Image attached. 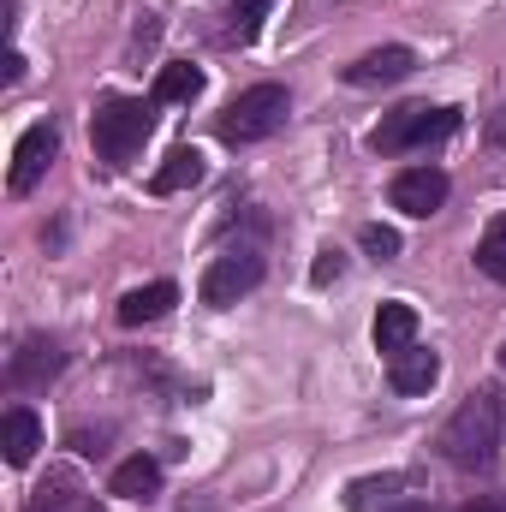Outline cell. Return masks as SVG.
I'll return each mask as SVG.
<instances>
[{"instance_id":"17","label":"cell","mask_w":506,"mask_h":512,"mask_svg":"<svg viewBox=\"0 0 506 512\" xmlns=\"http://www.w3.org/2000/svg\"><path fill=\"white\" fill-rule=\"evenodd\" d=\"M203 96V72L197 66H185V60H173V66H161L155 72V108H167V102H197Z\"/></svg>"},{"instance_id":"15","label":"cell","mask_w":506,"mask_h":512,"mask_svg":"<svg viewBox=\"0 0 506 512\" xmlns=\"http://www.w3.org/2000/svg\"><path fill=\"white\" fill-rule=\"evenodd\" d=\"M197 179H203V155H197L191 143H179V149H173V155H167V161L155 167L149 191H155V197H173V191H191Z\"/></svg>"},{"instance_id":"8","label":"cell","mask_w":506,"mask_h":512,"mask_svg":"<svg viewBox=\"0 0 506 512\" xmlns=\"http://www.w3.org/2000/svg\"><path fill=\"white\" fill-rule=\"evenodd\" d=\"M60 370H66V352H60V340H48V334H30V340L12 352V364H6V382L18 387V393H30V387H48Z\"/></svg>"},{"instance_id":"25","label":"cell","mask_w":506,"mask_h":512,"mask_svg":"<svg viewBox=\"0 0 506 512\" xmlns=\"http://www.w3.org/2000/svg\"><path fill=\"white\" fill-rule=\"evenodd\" d=\"M459 512H506V507H495V501H477V507H459Z\"/></svg>"},{"instance_id":"23","label":"cell","mask_w":506,"mask_h":512,"mask_svg":"<svg viewBox=\"0 0 506 512\" xmlns=\"http://www.w3.org/2000/svg\"><path fill=\"white\" fill-rule=\"evenodd\" d=\"M0 78H6V84H18V78H24V54H18V48H6V66H0Z\"/></svg>"},{"instance_id":"18","label":"cell","mask_w":506,"mask_h":512,"mask_svg":"<svg viewBox=\"0 0 506 512\" xmlns=\"http://www.w3.org/2000/svg\"><path fill=\"white\" fill-rule=\"evenodd\" d=\"M405 483H411L405 471H381V477H358V483L346 489V507H352V512H370L376 501H387V495H399Z\"/></svg>"},{"instance_id":"7","label":"cell","mask_w":506,"mask_h":512,"mask_svg":"<svg viewBox=\"0 0 506 512\" xmlns=\"http://www.w3.org/2000/svg\"><path fill=\"white\" fill-rule=\"evenodd\" d=\"M447 191H453V179L441 173V167H405L399 179H393V209L399 215H411V221H429L441 203H447Z\"/></svg>"},{"instance_id":"19","label":"cell","mask_w":506,"mask_h":512,"mask_svg":"<svg viewBox=\"0 0 506 512\" xmlns=\"http://www.w3.org/2000/svg\"><path fill=\"white\" fill-rule=\"evenodd\" d=\"M477 268H483L489 280H501V286H506V215L483 233V239H477Z\"/></svg>"},{"instance_id":"20","label":"cell","mask_w":506,"mask_h":512,"mask_svg":"<svg viewBox=\"0 0 506 512\" xmlns=\"http://www.w3.org/2000/svg\"><path fill=\"white\" fill-rule=\"evenodd\" d=\"M268 6L274 0H239L233 18H227V42H251L256 30H262V18H268Z\"/></svg>"},{"instance_id":"11","label":"cell","mask_w":506,"mask_h":512,"mask_svg":"<svg viewBox=\"0 0 506 512\" xmlns=\"http://www.w3.org/2000/svg\"><path fill=\"white\" fill-rule=\"evenodd\" d=\"M387 382L393 393H429V387L441 382V358L435 352H423V346H411V352H399V358H387Z\"/></svg>"},{"instance_id":"6","label":"cell","mask_w":506,"mask_h":512,"mask_svg":"<svg viewBox=\"0 0 506 512\" xmlns=\"http://www.w3.org/2000/svg\"><path fill=\"white\" fill-rule=\"evenodd\" d=\"M54 155H60V126H54V120H36V126L18 137V149H12L6 191H12V197H30V191L42 185V173L54 167Z\"/></svg>"},{"instance_id":"16","label":"cell","mask_w":506,"mask_h":512,"mask_svg":"<svg viewBox=\"0 0 506 512\" xmlns=\"http://www.w3.org/2000/svg\"><path fill=\"white\" fill-rule=\"evenodd\" d=\"M30 512H102V501L84 495L72 477H48V483L30 495Z\"/></svg>"},{"instance_id":"13","label":"cell","mask_w":506,"mask_h":512,"mask_svg":"<svg viewBox=\"0 0 506 512\" xmlns=\"http://www.w3.org/2000/svg\"><path fill=\"white\" fill-rule=\"evenodd\" d=\"M411 346H417V310H411L405 298L381 304L376 310V352L399 358V352H411Z\"/></svg>"},{"instance_id":"9","label":"cell","mask_w":506,"mask_h":512,"mask_svg":"<svg viewBox=\"0 0 506 512\" xmlns=\"http://www.w3.org/2000/svg\"><path fill=\"white\" fill-rule=\"evenodd\" d=\"M411 72H417V54L399 48V42H387V48H370L364 60L346 66V84H358V90H381V84H399V78H411Z\"/></svg>"},{"instance_id":"14","label":"cell","mask_w":506,"mask_h":512,"mask_svg":"<svg viewBox=\"0 0 506 512\" xmlns=\"http://www.w3.org/2000/svg\"><path fill=\"white\" fill-rule=\"evenodd\" d=\"M108 489H114L120 501H149V495L161 489V465H155L149 453H131V459H120V465H114Z\"/></svg>"},{"instance_id":"21","label":"cell","mask_w":506,"mask_h":512,"mask_svg":"<svg viewBox=\"0 0 506 512\" xmlns=\"http://www.w3.org/2000/svg\"><path fill=\"white\" fill-rule=\"evenodd\" d=\"M358 245H364V251L376 256V262H393V256L405 251V245H399V233H393V227H364V233H358Z\"/></svg>"},{"instance_id":"5","label":"cell","mask_w":506,"mask_h":512,"mask_svg":"<svg viewBox=\"0 0 506 512\" xmlns=\"http://www.w3.org/2000/svg\"><path fill=\"white\" fill-rule=\"evenodd\" d=\"M262 286V251L256 245H239V251H221L209 268H203V304L209 310H233L239 298H251Z\"/></svg>"},{"instance_id":"22","label":"cell","mask_w":506,"mask_h":512,"mask_svg":"<svg viewBox=\"0 0 506 512\" xmlns=\"http://www.w3.org/2000/svg\"><path fill=\"white\" fill-rule=\"evenodd\" d=\"M340 268H346L340 251H322L316 262H310V280H316V286H328V280H340Z\"/></svg>"},{"instance_id":"1","label":"cell","mask_w":506,"mask_h":512,"mask_svg":"<svg viewBox=\"0 0 506 512\" xmlns=\"http://www.w3.org/2000/svg\"><path fill=\"white\" fill-rule=\"evenodd\" d=\"M495 453H501V399L495 393H471L441 429V459L459 465V471H489Z\"/></svg>"},{"instance_id":"4","label":"cell","mask_w":506,"mask_h":512,"mask_svg":"<svg viewBox=\"0 0 506 512\" xmlns=\"http://www.w3.org/2000/svg\"><path fill=\"white\" fill-rule=\"evenodd\" d=\"M453 131H459V108H423V102H411V108H393V114L370 131V149H376V155H405V149L441 143V137H453Z\"/></svg>"},{"instance_id":"26","label":"cell","mask_w":506,"mask_h":512,"mask_svg":"<svg viewBox=\"0 0 506 512\" xmlns=\"http://www.w3.org/2000/svg\"><path fill=\"white\" fill-rule=\"evenodd\" d=\"M393 512H423V501H405V507H393Z\"/></svg>"},{"instance_id":"3","label":"cell","mask_w":506,"mask_h":512,"mask_svg":"<svg viewBox=\"0 0 506 512\" xmlns=\"http://www.w3.org/2000/svg\"><path fill=\"white\" fill-rule=\"evenodd\" d=\"M286 114H292L286 84H251V90L233 96V108L221 114L215 131H221V143H262V137H274L286 126Z\"/></svg>"},{"instance_id":"24","label":"cell","mask_w":506,"mask_h":512,"mask_svg":"<svg viewBox=\"0 0 506 512\" xmlns=\"http://www.w3.org/2000/svg\"><path fill=\"white\" fill-rule=\"evenodd\" d=\"M489 143H501L506 149V108H495V120H489Z\"/></svg>"},{"instance_id":"12","label":"cell","mask_w":506,"mask_h":512,"mask_svg":"<svg viewBox=\"0 0 506 512\" xmlns=\"http://www.w3.org/2000/svg\"><path fill=\"white\" fill-rule=\"evenodd\" d=\"M0 447H6V465H30V459H36V447H42V423H36L30 405H12V411L0 417Z\"/></svg>"},{"instance_id":"10","label":"cell","mask_w":506,"mask_h":512,"mask_svg":"<svg viewBox=\"0 0 506 512\" xmlns=\"http://www.w3.org/2000/svg\"><path fill=\"white\" fill-rule=\"evenodd\" d=\"M173 304H179V286L173 280H149V286H137V292L120 298L114 316H120V328H143V322H161Z\"/></svg>"},{"instance_id":"27","label":"cell","mask_w":506,"mask_h":512,"mask_svg":"<svg viewBox=\"0 0 506 512\" xmlns=\"http://www.w3.org/2000/svg\"><path fill=\"white\" fill-rule=\"evenodd\" d=\"M501 370H506V346H501Z\"/></svg>"},{"instance_id":"2","label":"cell","mask_w":506,"mask_h":512,"mask_svg":"<svg viewBox=\"0 0 506 512\" xmlns=\"http://www.w3.org/2000/svg\"><path fill=\"white\" fill-rule=\"evenodd\" d=\"M155 131V102H131V96H102L96 114H90V143L108 167H126L137 161V149L149 143Z\"/></svg>"}]
</instances>
